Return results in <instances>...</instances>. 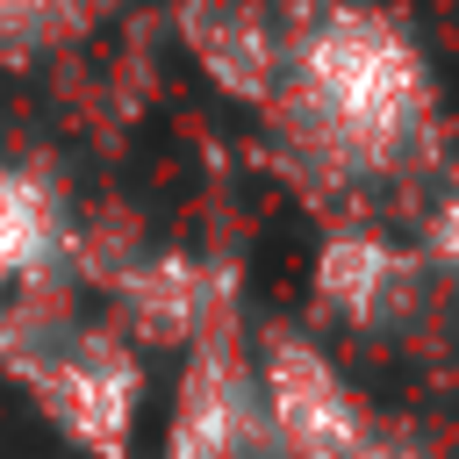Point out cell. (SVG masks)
Masks as SVG:
<instances>
[{"label":"cell","mask_w":459,"mask_h":459,"mask_svg":"<svg viewBox=\"0 0 459 459\" xmlns=\"http://www.w3.org/2000/svg\"><path fill=\"white\" fill-rule=\"evenodd\" d=\"M301 151L330 172H387L430 122V72L416 43L373 7H323L280 65V93Z\"/></svg>","instance_id":"cell-1"},{"label":"cell","mask_w":459,"mask_h":459,"mask_svg":"<svg viewBox=\"0 0 459 459\" xmlns=\"http://www.w3.org/2000/svg\"><path fill=\"white\" fill-rule=\"evenodd\" d=\"M0 380L79 459H136L151 416L143 344L115 316H79L57 280L22 287L0 308Z\"/></svg>","instance_id":"cell-2"},{"label":"cell","mask_w":459,"mask_h":459,"mask_svg":"<svg viewBox=\"0 0 459 459\" xmlns=\"http://www.w3.org/2000/svg\"><path fill=\"white\" fill-rule=\"evenodd\" d=\"M158 459H294V445L280 437V423L258 394V366H251L237 316L179 351Z\"/></svg>","instance_id":"cell-3"},{"label":"cell","mask_w":459,"mask_h":459,"mask_svg":"<svg viewBox=\"0 0 459 459\" xmlns=\"http://www.w3.org/2000/svg\"><path fill=\"white\" fill-rule=\"evenodd\" d=\"M251 366H258V394L280 437L294 445V459H366L380 416L359 402V387L337 373V359L308 330H287V323L258 330Z\"/></svg>","instance_id":"cell-4"},{"label":"cell","mask_w":459,"mask_h":459,"mask_svg":"<svg viewBox=\"0 0 459 459\" xmlns=\"http://www.w3.org/2000/svg\"><path fill=\"white\" fill-rule=\"evenodd\" d=\"M108 316L143 351H186L237 316V287L194 251H129L122 265H108Z\"/></svg>","instance_id":"cell-5"},{"label":"cell","mask_w":459,"mask_h":459,"mask_svg":"<svg viewBox=\"0 0 459 459\" xmlns=\"http://www.w3.org/2000/svg\"><path fill=\"white\" fill-rule=\"evenodd\" d=\"M179 36H186V50L201 57V72L222 93H237V100H273L280 93L287 50L265 29L258 0H186L179 7Z\"/></svg>","instance_id":"cell-6"},{"label":"cell","mask_w":459,"mask_h":459,"mask_svg":"<svg viewBox=\"0 0 459 459\" xmlns=\"http://www.w3.org/2000/svg\"><path fill=\"white\" fill-rule=\"evenodd\" d=\"M65 258H72V222H65L57 186L43 172L0 158V308L22 287L65 280Z\"/></svg>","instance_id":"cell-7"},{"label":"cell","mask_w":459,"mask_h":459,"mask_svg":"<svg viewBox=\"0 0 459 459\" xmlns=\"http://www.w3.org/2000/svg\"><path fill=\"white\" fill-rule=\"evenodd\" d=\"M316 301L337 323H387L409 301V258L373 230H330L316 251Z\"/></svg>","instance_id":"cell-8"},{"label":"cell","mask_w":459,"mask_h":459,"mask_svg":"<svg viewBox=\"0 0 459 459\" xmlns=\"http://www.w3.org/2000/svg\"><path fill=\"white\" fill-rule=\"evenodd\" d=\"M108 0H0V50L7 57H36L57 43H79L100 22Z\"/></svg>","instance_id":"cell-9"},{"label":"cell","mask_w":459,"mask_h":459,"mask_svg":"<svg viewBox=\"0 0 459 459\" xmlns=\"http://www.w3.org/2000/svg\"><path fill=\"white\" fill-rule=\"evenodd\" d=\"M430 251H437L445 265H459V194H445V208H437V222H430Z\"/></svg>","instance_id":"cell-10"}]
</instances>
